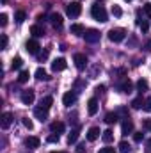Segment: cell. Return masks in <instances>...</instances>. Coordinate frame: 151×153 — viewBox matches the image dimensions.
Segmentation results:
<instances>
[{"label": "cell", "instance_id": "484cf974", "mask_svg": "<svg viewBox=\"0 0 151 153\" xmlns=\"http://www.w3.org/2000/svg\"><path fill=\"white\" fill-rule=\"evenodd\" d=\"M52 103H53V98H52V96H44V98L41 100V107H44V109H50Z\"/></svg>", "mask_w": 151, "mask_h": 153}, {"label": "cell", "instance_id": "4dcf8cb0", "mask_svg": "<svg viewBox=\"0 0 151 153\" xmlns=\"http://www.w3.org/2000/svg\"><path fill=\"white\" fill-rule=\"evenodd\" d=\"M137 89L142 93V91H146L148 89V80H144V78H141L139 82H137Z\"/></svg>", "mask_w": 151, "mask_h": 153}, {"label": "cell", "instance_id": "bcb514c9", "mask_svg": "<svg viewBox=\"0 0 151 153\" xmlns=\"http://www.w3.org/2000/svg\"><path fill=\"white\" fill-rule=\"evenodd\" d=\"M76 153H85V146L84 144H78L76 146Z\"/></svg>", "mask_w": 151, "mask_h": 153}, {"label": "cell", "instance_id": "e0dca14e", "mask_svg": "<svg viewBox=\"0 0 151 153\" xmlns=\"http://www.w3.org/2000/svg\"><path fill=\"white\" fill-rule=\"evenodd\" d=\"M50 130H52L53 134H62V132L66 130V125L61 123V121H53V123L50 125Z\"/></svg>", "mask_w": 151, "mask_h": 153}, {"label": "cell", "instance_id": "277c9868", "mask_svg": "<svg viewBox=\"0 0 151 153\" xmlns=\"http://www.w3.org/2000/svg\"><path fill=\"white\" fill-rule=\"evenodd\" d=\"M84 39H85V43H98V41H100V30H96V29H87V30L84 32Z\"/></svg>", "mask_w": 151, "mask_h": 153}, {"label": "cell", "instance_id": "1f68e13d", "mask_svg": "<svg viewBox=\"0 0 151 153\" xmlns=\"http://www.w3.org/2000/svg\"><path fill=\"white\" fill-rule=\"evenodd\" d=\"M21 123H23V126H25V128H29V130H32V128H34V123H32V119H29V117H23V119H21Z\"/></svg>", "mask_w": 151, "mask_h": 153}, {"label": "cell", "instance_id": "9a60e30c", "mask_svg": "<svg viewBox=\"0 0 151 153\" xmlns=\"http://www.w3.org/2000/svg\"><path fill=\"white\" fill-rule=\"evenodd\" d=\"M50 22H52L53 29H62V16H61L59 13H53V14H50Z\"/></svg>", "mask_w": 151, "mask_h": 153}, {"label": "cell", "instance_id": "d4e9b609", "mask_svg": "<svg viewBox=\"0 0 151 153\" xmlns=\"http://www.w3.org/2000/svg\"><path fill=\"white\" fill-rule=\"evenodd\" d=\"M119 152L121 153H130L132 152V146H130L126 141H121V143H119Z\"/></svg>", "mask_w": 151, "mask_h": 153}, {"label": "cell", "instance_id": "f1b7e54d", "mask_svg": "<svg viewBox=\"0 0 151 153\" xmlns=\"http://www.w3.org/2000/svg\"><path fill=\"white\" fill-rule=\"evenodd\" d=\"M132 107H133V109H141V107H144V100H142V96L135 98V100L132 102Z\"/></svg>", "mask_w": 151, "mask_h": 153}, {"label": "cell", "instance_id": "9c48e42d", "mask_svg": "<svg viewBox=\"0 0 151 153\" xmlns=\"http://www.w3.org/2000/svg\"><path fill=\"white\" fill-rule=\"evenodd\" d=\"M133 132V121L130 119V117H124V121H123V125H121V134L123 135H128V134H132Z\"/></svg>", "mask_w": 151, "mask_h": 153}, {"label": "cell", "instance_id": "e575fe53", "mask_svg": "<svg viewBox=\"0 0 151 153\" xmlns=\"http://www.w3.org/2000/svg\"><path fill=\"white\" fill-rule=\"evenodd\" d=\"M46 141H48V143H59V141H61V137H59V134H52V135H48V137H46Z\"/></svg>", "mask_w": 151, "mask_h": 153}, {"label": "cell", "instance_id": "836d02e7", "mask_svg": "<svg viewBox=\"0 0 151 153\" xmlns=\"http://www.w3.org/2000/svg\"><path fill=\"white\" fill-rule=\"evenodd\" d=\"M48 52H50V50L46 48L44 52H41V53H38V61H39V62H43V61H46V59H48Z\"/></svg>", "mask_w": 151, "mask_h": 153}, {"label": "cell", "instance_id": "f907efd6", "mask_svg": "<svg viewBox=\"0 0 151 153\" xmlns=\"http://www.w3.org/2000/svg\"><path fill=\"white\" fill-rule=\"evenodd\" d=\"M124 2H132V0H124Z\"/></svg>", "mask_w": 151, "mask_h": 153}, {"label": "cell", "instance_id": "5b68a950", "mask_svg": "<svg viewBox=\"0 0 151 153\" xmlns=\"http://www.w3.org/2000/svg\"><path fill=\"white\" fill-rule=\"evenodd\" d=\"M73 62H75L76 70H80V71L87 68V57H85L84 53H75V55H73Z\"/></svg>", "mask_w": 151, "mask_h": 153}, {"label": "cell", "instance_id": "d590c367", "mask_svg": "<svg viewBox=\"0 0 151 153\" xmlns=\"http://www.w3.org/2000/svg\"><path fill=\"white\" fill-rule=\"evenodd\" d=\"M146 112H151V96H148L146 100H144V107H142Z\"/></svg>", "mask_w": 151, "mask_h": 153}, {"label": "cell", "instance_id": "7402d4cb", "mask_svg": "<svg viewBox=\"0 0 151 153\" xmlns=\"http://www.w3.org/2000/svg\"><path fill=\"white\" fill-rule=\"evenodd\" d=\"M117 119H119V117H117V112H109V114L105 116V123H107V125H115Z\"/></svg>", "mask_w": 151, "mask_h": 153}, {"label": "cell", "instance_id": "ac0fdd59", "mask_svg": "<svg viewBox=\"0 0 151 153\" xmlns=\"http://www.w3.org/2000/svg\"><path fill=\"white\" fill-rule=\"evenodd\" d=\"M25 144H27L29 148H39L41 141H39V137H36V135H30V137L25 139Z\"/></svg>", "mask_w": 151, "mask_h": 153}, {"label": "cell", "instance_id": "5bb4252c", "mask_svg": "<svg viewBox=\"0 0 151 153\" xmlns=\"http://www.w3.org/2000/svg\"><path fill=\"white\" fill-rule=\"evenodd\" d=\"M34 116L38 117L41 123H43V121H46V119H48V109H44V107H41V105H39V107L34 109Z\"/></svg>", "mask_w": 151, "mask_h": 153}, {"label": "cell", "instance_id": "603a6c76", "mask_svg": "<svg viewBox=\"0 0 151 153\" xmlns=\"http://www.w3.org/2000/svg\"><path fill=\"white\" fill-rule=\"evenodd\" d=\"M101 139H103V143H107V144H109V143H112V141H114V132H112V130H105V132H103V135H101Z\"/></svg>", "mask_w": 151, "mask_h": 153}, {"label": "cell", "instance_id": "6da1fadb", "mask_svg": "<svg viewBox=\"0 0 151 153\" xmlns=\"http://www.w3.org/2000/svg\"><path fill=\"white\" fill-rule=\"evenodd\" d=\"M91 16L96 20V22H100V23H105L107 22V11H105V7L100 4V2H96L93 7H91Z\"/></svg>", "mask_w": 151, "mask_h": 153}, {"label": "cell", "instance_id": "4fadbf2b", "mask_svg": "<svg viewBox=\"0 0 151 153\" xmlns=\"http://www.w3.org/2000/svg\"><path fill=\"white\" fill-rule=\"evenodd\" d=\"M100 134H103V132H100L98 126H91V128L87 130V141H89V143H94V141L100 137Z\"/></svg>", "mask_w": 151, "mask_h": 153}, {"label": "cell", "instance_id": "ab89813d", "mask_svg": "<svg viewBox=\"0 0 151 153\" xmlns=\"http://www.w3.org/2000/svg\"><path fill=\"white\" fill-rule=\"evenodd\" d=\"M7 20H9V18H7V14H5V13H2V14H0V25H2V27H5V25H7Z\"/></svg>", "mask_w": 151, "mask_h": 153}, {"label": "cell", "instance_id": "f546056e", "mask_svg": "<svg viewBox=\"0 0 151 153\" xmlns=\"http://www.w3.org/2000/svg\"><path fill=\"white\" fill-rule=\"evenodd\" d=\"M29 71H20V75H18V84H25L27 80H29Z\"/></svg>", "mask_w": 151, "mask_h": 153}, {"label": "cell", "instance_id": "8992f818", "mask_svg": "<svg viewBox=\"0 0 151 153\" xmlns=\"http://www.w3.org/2000/svg\"><path fill=\"white\" fill-rule=\"evenodd\" d=\"M21 103L23 105H32L34 103V91L32 89H25V91H21Z\"/></svg>", "mask_w": 151, "mask_h": 153}, {"label": "cell", "instance_id": "60d3db41", "mask_svg": "<svg viewBox=\"0 0 151 153\" xmlns=\"http://www.w3.org/2000/svg\"><path fill=\"white\" fill-rule=\"evenodd\" d=\"M139 27H141V30H142V32H144V34H146V32H148V30H150V23H148V22H146V20H144V22H142V23H141V25H139Z\"/></svg>", "mask_w": 151, "mask_h": 153}, {"label": "cell", "instance_id": "ee69618b", "mask_svg": "<svg viewBox=\"0 0 151 153\" xmlns=\"http://www.w3.org/2000/svg\"><path fill=\"white\" fill-rule=\"evenodd\" d=\"M142 126H144L146 130H150V132H151V119H144V121H142Z\"/></svg>", "mask_w": 151, "mask_h": 153}, {"label": "cell", "instance_id": "ba28073f", "mask_svg": "<svg viewBox=\"0 0 151 153\" xmlns=\"http://www.w3.org/2000/svg\"><path fill=\"white\" fill-rule=\"evenodd\" d=\"M75 102H76V93L75 91H68V93H64V96H62V103H64L66 107H71Z\"/></svg>", "mask_w": 151, "mask_h": 153}, {"label": "cell", "instance_id": "d6a6232c", "mask_svg": "<svg viewBox=\"0 0 151 153\" xmlns=\"http://www.w3.org/2000/svg\"><path fill=\"white\" fill-rule=\"evenodd\" d=\"M112 14L115 16V18H121V16H123V11H121V7H119V5H114V7H112Z\"/></svg>", "mask_w": 151, "mask_h": 153}, {"label": "cell", "instance_id": "2e32d148", "mask_svg": "<svg viewBox=\"0 0 151 153\" xmlns=\"http://www.w3.org/2000/svg\"><path fill=\"white\" fill-rule=\"evenodd\" d=\"M87 112H89V116H94L98 112V100L96 98H91L87 102Z\"/></svg>", "mask_w": 151, "mask_h": 153}, {"label": "cell", "instance_id": "cb8c5ba5", "mask_svg": "<svg viewBox=\"0 0 151 153\" xmlns=\"http://www.w3.org/2000/svg\"><path fill=\"white\" fill-rule=\"evenodd\" d=\"M36 78H38V80H48L50 76H48V73H46L43 68H38V70H36Z\"/></svg>", "mask_w": 151, "mask_h": 153}, {"label": "cell", "instance_id": "4316f807", "mask_svg": "<svg viewBox=\"0 0 151 153\" xmlns=\"http://www.w3.org/2000/svg\"><path fill=\"white\" fill-rule=\"evenodd\" d=\"M21 64H23L21 57H14V59H13V62H11V68H13V70H20V68H21Z\"/></svg>", "mask_w": 151, "mask_h": 153}, {"label": "cell", "instance_id": "74e56055", "mask_svg": "<svg viewBox=\"0 0 151 153\" xmlns=\"http://www.w3.org/2000/svg\"><path fill=\"white\" fill-rule=\"evenodd\" d=\"M7 41H9L7 36H5V34H2V39H0V48H2V50H5V48H7Z\"/></svg>", "mask_w": 151, "mask_h": 153}, {"label": "cell", "instance_id": "ffe728a7", "mask_svg": "<svg viewBox=\"0 0 151 153\" xmlns=\"http://www.w3.org/2000/svg\"><path fill=\"white\" fill-rule=\"evenodd\" d=\"M70 30H71V34H75V36H84V32H85L84 25H80V23H73Z\"/></svg>", "mask_w": 151, "mask_h": 153}, {"label": "cell", "instance_id": "83f0119b", "mask_svg": "<svg viewBox=\"0 0 151 153\" xmlns=\"http://www.w3.org/2000/svg\"><path fill=\"white\" fill-rule=\"evenodd\" d=\"M25 18H27V14H25V11H18V13H16V16H14V20H16V23H23V22H25Z\"/></svg>", "mask_w": 151, "mask_h": 153}, {"label": "cell", "instance_id": "7c38bea8", "mask_svg": "<svg viewBox=\"0 0 151 153\" xmlns=\"http://www.w3.org/2000/svg\"><path fill=\"white\" fill-rule=\"evenodd\" d=\"M62 70H66V59H62V57H59V59H55L53 62H52V71H62Z\"/></svg>", "mask_w": 151, "mask_h": 153}, {"label": "cell", "instance_id": "8d00e7d4", "mask_svg": "<svg viewBox=\"0 0 151 153\" xmlns=\"http://www.w3.org/2000/svg\"><path fill=\"white\" fill-rule=\"evenodd\" d=\"M84 87H85V82H84V80H80V78H76V80H75V89H76V91H80V89H84Z\"/></svg>", "mask_w": 151, "mask_h": 153}, {"label": "cell", "instance_id": "7bdbcfd3", "mask_svg": "<svg viewBox=\"0 0 151 153\" xmlns=\"http://www.w3.org/2000/svg\"><path fill=\"white\" fill-rule=\"evenodd\" d=\"M98 153H115V150H114V148H110V146H105V148H101Z\"/></svg>", "mask_w": 151, "mask_h": 153}, {"label": "cell", "instance_id": "7dc6e473", "mask_svg": "<svg viewBox=\"0 0 151 153\" xmlns=\"http://www.w3.org/2000/svg\"><path fill=\"white\" fill-rule=\"evenodd\" d=\"M96 93H98V94L105 93V85H98V87H96Z\"/></svg>", "mask_w": 151, "mask_h": 153}, {"label": "cell", "instance_id": "f35d334b", "mask_svg": "<svg viewBox=\"0 0 151 153\" xmlns=\"http://www.w3.org/2000/svg\"><path fill=\"white\" fill-rule=\"evenodd\" d=\"M142 139H144V134H142V132H135V134H133V141H135V143H141Z\"/></svg>", "mask_w": 151, "mask_h": 153}, {"label": "cell", "instance_id": "d6986e66", "mask_svg": "<svg viewBox=\"0 0 151 153\" xmlns=\"http://www.w3.org/2000/svg\"><path fill=\"white\" fill-rule=\"evenodd\" d=\"M30 34H32L34 38H43V36H44V29H43L41 25H32V27H30Z\"/></svg>", "mask_w": 151, "mask_h": 153}, {"label": "cell", "instance_id": "30bf717a", "mask_svg": "<svg viewBox=\"0 0 151 153\" xmlns=\"http://www.w3.org/2000/svg\"><path fill=\"white\" fill-rule=\"evenodd\" d=\"M13 121H14V119H13V114H11V112H4L2 117H0V126H2L4 130H7V128L13 125Z\"/></svg>", "mask_w": 151, "mask_h": 153}, {"label": "cell", "instance_id": "c3c4849f", "mask_svg": "<svg viewBox=\"0 0 151 153\" xmlns=\"http://www.w3.org/2000/svg\"><path fill=\"white\" fill-rule=\"evenodd\" d=\"M146 152L151 153V139H148V141H146Z\"/></svg>", "mask_w": 151, "mask_h": 153}, {"label": "cell", "instance_id": "681fc988", "mask_svg": "<svg viewBox=\"0 0 151 153\" xmlns=\"http://www.w3.org/2000/svg\"><path fill=\"white\" fill-rule=\"evenodd\" d=\"M52 153H68V152H52Z\"/></svg>", "mask_w": 151, "mask_h": 153}, {"label": "cell", "instance_id": "7a4b0ae2", "mask_svg": "<svg viewBox=\"0 0 151 153\" xmlns=\"http://www.w3.org/2000/svg\"><path fill=\"white\" fill-rule=\"evenodd\" d=\"M66 13H68L70 18H76V16H80V13H82V5H80V2H70V4L66 5Z\"/></svg>", "mask_w": 151, "mask_h": 153}, {"label": "cell", "instance_id": "44dd1931", "mask_svg": "<svg viewBox=\"0 0 151 153\" xmlns=\"http://www.w3.org/2000/svg\"><path fill=\"white\" fill-rule=\"evenodd\" d=\"M78 134H80V128H78V126L71 130V134L68 135V144H75L76 139H78Z\"/></svg>", "mask_w": 151, "mask_h": 153}, {"label": "cell", "instance_id": "8fae6325", "mask_svg": "<svg viewBox=\"0 0 151 153\" xmlns=\"http://www.w3.org/2000/svg\"><path fill=\"white\" fill-rule=\"evenodd\" d=\"M132 89H133V82H132L130 78H124V80L117 85V91H121V93H132Z\"/></svg>", "mask_w": 151, "mask_h": 153}, {"label": "cell", "instance_id": "b9f144b4", "mask_svg": "<svg viewBox=\"0 0 151 153\" xmlns=\"http://www.w3.org/2000/svg\"><path fill=\"white\" fill-rule=\"evenodd\" d=\"M144 13H146V16H148V18H151V4H150V2H146V4H144Z\"/></svg>", "mask_w": 151, "mask_h": 153}, {"label": "cell", "instance_id": "52a82bcc", "mask_svg": "<svg viewBox=\"0 0 151 153\" xmlns=\"http://www.w3.org/2000/svg\"><path fill=\"white\" fill-rule=\"evenodd\" d=\"M39 43L36 41V39H29L27 43H25V50L29 52V53H32V55H38L39 53Z\"/></svg>", "mask_w": 151, "mask_h": 153}, {"label": "cell", "instance_id": "3957f363", "mask_svg": "<svg viewBox=\"0 0 151 153\" xmlns=\"http://www.w3.org/2000/svg\"><path fill=\"white\" fill-rule=\"evenodd\" d=\"M124 36H126V30L124 29H110L109 30V39L112 43H121L124 39Z\"/></svg>", "mask_w": 151, "mask_h": 153}, {"label": "cell", "instance_id": "f6af8a7d", "mask_svg": "<svg viewBox=\"0 0 151 153\" xmlns=\"http://www.w3.org/2000/svg\"><path fill=\"white\" fill-rule=\"evenodd\" d=\"M144 50H146V52H151V39H148V41L144 43Z\"/></svg>", "mask_w": 151, "mask_h": 153}]
</instances>
